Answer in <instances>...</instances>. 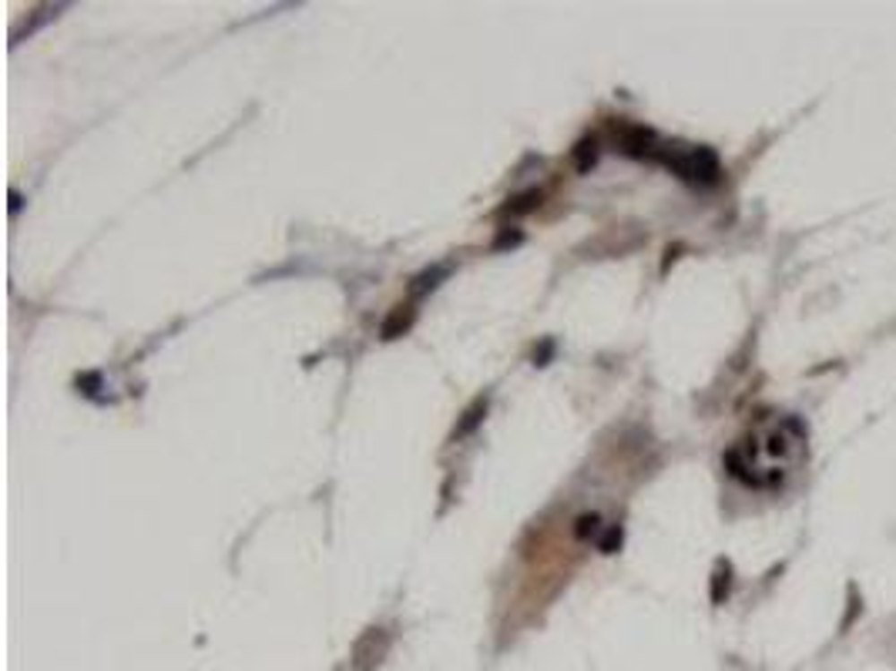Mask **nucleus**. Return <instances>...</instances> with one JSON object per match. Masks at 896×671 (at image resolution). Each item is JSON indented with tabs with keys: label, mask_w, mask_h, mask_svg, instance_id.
Returning a JSON list of instances; mask_svg holds the SVG:
<instances>
[{
	"label": "nucleus",
	"mask_w": 896,
	"mask_h": 671,
	"mask_svg": "<svg viewBox=\"0 0 896 671\" xmlns=\"http://www.w3.org/2000/svg\"><path fill=\"white\" fill-rule=\"evenodd\" d=\"M621 538H625V534H621V527H618V524L607 527V534H605V538H601V540H598V547H601V554H615V551H618V547H621Z\"/></svg>",
	"instance_id": "nucleus-11"
},
{
	"label": "nucleus",
	"mask_w": 896,
	"mask_h": 671,
	"mask_svg": "<svg viewBox=\"0 0 896 671\" xmlns=\"http://www.w3.org/2000/svg\"><path fill=\"white\" fill-rule=\"evenodd\" d=\"M728 588H732V564H728V561H719V564H715V578H712V601L715 605H722Z\"/></svg>",
	"instance_id": "nucleus-4"
},
{
	"label": "nucleus",
	"mask_w": 896,
	"mask_h": 671,
	"mask_svg": "<svg viewBox=\"0 0 896 671\" xmlns=\"http://www.w3.org/2000/svg\"><path fill=\"white\" fill-rule=\"evenodd\" d=\"M551 349H554L551 342H544V346H540V353H534V359H538V366H544V359L551 356Z\"/></svg>",
	"instance_id": "nucleus-13"
},
{
	"label": "nucleus",
	"mask_w": 896,
	"mask_h": 671,
	"mask_svg": "<svg viewBox=\"0 0 896 671\" xmlns=\"http://www.w3.org/2000/svg\"><path fill=\"white\" fill-rule=\"evenodd\" d=\"M598 530H601V517H598V513H581L574 534H578L581 540H588V538H594Z\"/></svg>",
	"instance_id": "nucleus-8"
},
{
	"label": "nucleus",
	"mask_w": 896,
	"mask_h": 671,
	"mask_svg": "<svg viewBox=\"0 0 896 671\" xmlns=\"http://www.w3.org/2000/svg\"><path fill=\"white\" fill-rule=\"evenodd\" d=\"M17 209H21V195H17V192H11V211H17Z\"/></svg>",
	"instance_id": "nucleus-14"
},
{
	"label": "nucleus",
	"mask_w": 896,
	"mask_h": 671,
	"mask_svg": "<svg viewBox=\"0 0 896 671\" xmlns=\"http://www.w3.org/2000/svg\"><path fill=\"white\" fill-rule=\"evenodd\" d=\"M484 413H487V400H477L474 407L467 409L463 413V420L457 423V430H453V436H467V434H474L477 430V423L484 420Z\"/></svg>",
	"instance_id": "nucleus-5"
},
{
	"label": "nucleus",
	"mask_w": 896,
	"mask_h": 671,
	"mask_svg": "<svg viewBox=\"0 0 896 671\" xmlns=\"http://www.w3.org/2000/svg\"><path fill=\"white\" fill-rule=\"evenodd\" d=\"M540 205V192H524V195H517L514 198V205H511V215H524V211H530V209H538Z\"/></svg>",
	"instance_id": "nucleus-10"
},
{
	"label": "nucleus",
	"mask_w": 896,
	"mask_h": 671,
	"mask_svg": "<svg viewBox=\"0 0 896 671\" xmlns=\"http://www.w3.org/2000/svg\"><path fill=\"white\" fill-rule=\"evenodd\" d=\"M803 453H806L803 423L786 417V420L762 426V430H755L745 440H738L736 447H728L725 467L742 484L769 490L786 480V474L803 460Z\"/></svg>",
	"instance_id": "nucleus-1"
},
{
	"label": "nucleus",
	"mask_w": 896,
	"mask_h": 671,
	"mask_svg": "<svg viewBox=\"0 0 896 671\" xmlns=\"http://www.w3.org/2000/svg\"><path fill=\"white\" fill-rule=\"evenodd\" d=\"M659 161L665 168H672L678 178L695 185H715L722 178V165L712 148L699 145H661Z\"/></svg>",
	"instance_id": "nucleus-2"
},
{
	"label": "nucleus",
	"mask_w": 896,
	"mask_h": 671,
	"mask_svg": "<svg viewBox=\"0 0 896 671\" xmlns=\"http://www.w3.org/2000/svg\"><path fill=\"white\" fill-rule=\"evenodd\" d=\"M409 323H413V313H403V305H400L393 316L386 319V326H383V340H396L400 332L407 330Z\"/></svg>",
	"instance_id": "nucleus-7"
},
{
	"label": "nucleus",
	"mask_w": 896,
	"mask_h": 671,
	"mask_svg": "<svg viewBox=\"0 0 896 671\" xmlns=\"http://www.w3.org/2000/svg\"><path fill=\"white\" fill-rule=\"evenodd\" d=\"M444 276H447V269H434V272H423V276L417 279V286H413L409 292H413V296H423V292L436 289V282H440Z\"/></svg>",
	"instance_id": "nucleus-9"
},
{
	"label": "nucleus",
	"mask_w": 896,
	"mask_h": 671,
	"mask_svg": "<svg viewBox=\"0 0 896 671\" xmlns=\"http://www.w3.org/2000/svg\"><path fill=\"white\" fill-rule=\"evenodd\" d=\"M621 151L632 155V159H645V161H659L661 142L655 138V132H648L642 125H621L618 132Z\"/></svg>",
	"instance_id": "nucleus-3"
},
{
	"label": "nucleus",
	"mask_w": 896,
	"mask_h": 671,
	"mask_svg": "<svg viewBox=\"0 0 896 671\" xmlns=\"http://www.w3.org/2000/svg\"><path fill=\"white\" fill-rule=\"evenodd\" d=\"M594 161H598V142H594V138H584V142L574 148V165H578V171H591Z\"/></svg>",
	"instance_id": "nucleus-6"
},
{
	"label": "nucleus",
	"mask_w": 896,
	"mask_h": 671,
	"mask_svg": "<svg viewBox=\"0 0 896 671\" xmlns=\"http://www.w3.org/2000/svg\"><path fill=\"white\" fill-rule=\"evenodd\" d=\"M521 242V232H504L497 242H494V249H504V245H517Z\"/></svg>",
	"instance_id": "nucleus-12"
}]
</instances>
